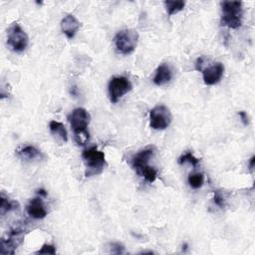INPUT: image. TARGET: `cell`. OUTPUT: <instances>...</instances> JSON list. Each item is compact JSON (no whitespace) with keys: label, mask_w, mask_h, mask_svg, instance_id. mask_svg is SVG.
<instances>
[{"label":"cell","mask_w":255,"mask_h":255,"mask_svg":"<svg viewBox=\"0 0 255 255\" xmlns=\"http://www.w3.org/2000/svg\"><path fill=\"white\" fill-rule=\"evenodd\" d=\"M68 121L74 132L76 143L81 146L86 145L90 136L87 128L91 121V116L88 111L84 108H77L68 116Z\"/></svg>","instance_id":"obj_1"},{"label":"cell","mask_w":255,"mask_h":255,"mask_svg":"<svg viewBox=\"0 0 255 255\" xmlns=\"http://www.w3.org/2000/svg\"><path fill=\"white\" fill-rule=\"evenodd\" d=\"M221 26L237 29L242 25L243 9L239 1H224L221 3Z\"/></svg>","instance_id":"obj_2"},{"label":"cell","mask_w":255,"mask_h":255,"mask_svg":"<svg viewBox=\"0 0 255 255\" xmlns=\"http://www.w3.org/2000/svg\"><path fill=\"white\" fill-rule=\"evenodd\" d=\"M82 159L86 166V176L100 174L106 166L105 154L98 150L97 147H92L82 153Z\"/></svg>","instance_id":"obj_3"},{"label":"cell","mask_w":255,"mask_h":255,"mask_svg":"<svg viewBox=\"0 0 255 255\" xmlns=\"http://www.w3.org/2000/svg\"><path fill=\"white\" fill-rule=\"evenodd\" d=\"M139 41V32L135 29H124L119 31L115 38L114 43L117 51L122 55L132 54Z\"/></svg>","instance_id":"obj_4"},{"label":"cell","mask_w":255,"mask_h":255,"mask_svg":"<svg viewBox=\"0 0 255 255\" xmlns=\"http://www.w3.org/2000/svg\"><path fill=\"white\" fill-rule=\"evenodd\" d=\"M29 43L26 32L18 23H13L7 31V44L14 52H23Z\"/></svg>","instance_id":"obj_5"},{"label":"cell","mask_w":255,"mask_h":255,"mask_svg":"<svg viewBox=\"0 0 255 255\" xmlns=\"http://www.w3.org/2000/svg\"><path fill=\"white\" fill-rule=\"evenodd\" d=\"M171 123V113L165 105H158L150 112V125L154 130H166Z\"/></svg>","instance_id":"obj_6"},{"label":"cell","mask_w":255,"mask_h":255,"mask_svg":"<svg viewBox=\"0 0 255 255\" xmlns=\"http://www.w3.org/2000/svg\"><path fill=\"white\" fill-rule=\"evenodd\" d=\"M132 88V83L128 78L124 76L113 77L110 80L108 86L110 101L114 104L117 103L122 97H124L127 93H129Z\"/></svg>","instance_id":"obj_7"},{"label":"cell","mask_w":255,"mask_h":255,"mask_svg":"<svg viewBox=\"0 0 255 255\" xmlns=\"http://www.w3.org/2000/svg\"><path fill=\"white\" fill-rule=\"evenodd\" d=\"M202 72L205 84L208 86H212L221 80L224 73V66L222 63L217 62L212 64V66L203 69Z\"/></svg>","instance_id":"obj_8"},{"label":"cell","mask_w":255,"mask_h":255,"mask_svg":"<svg viewBox=\"0 0 255 255\" xmlns=\"http://www.w3.org/2000/svg\"><path fill=\"white\" fill-rule=\"evenodd\" d=\"M23 231L20 228L12 229L9 232L8 238L1 240V252L2 254H14V249L21 243Z\"/></svg>","instance_id":"obj_9"},{"label":"cell","mask_w":255,"mask_h":255,"mask_svg":"<svg viewBox=\"0 0 255 255\" xmlns=\"http://www.w3.org/2000/svg\"><path fill=\"white\" fill-rule=\"evenodd\" d=\"M60 26L62 32L66 35L68 39H73L76 33L79 31L81 24L74 15L67 14L61 20Z\"/></svg>","instance_id":"obj_10"},{"label":"cell","mask_w":255,"mask_h":255,"mask_svg":"<svg viewBox=\"0 0 255 255\" xmlns=\"http://www.w3.org/2000/svg\"><path fill=\"white\" fill-rule=\"evenodd\" d=\"M154 155L155 150L153 148H147L141 151L132 159V167L140 174L143 170L149 167V162L154 157Z\"/></svg>","instance_id":"obj_11"},{"label":"cell","mask_w":255,"mask_h":255,"mask_svg":"<svg viewBox=\"0 0 255 255\" xmlns=\"http://www.w3.org/2000/svg\"><path fill=\"white\" fill-rule=\"evenodd\" d=\"M26 211H27V213L35 219H42L47 215V211L45 209V206L41 197L33 199L27 206Z\"/></svg>","instance_id":"obj_12"},{"label":"cell","mask_w":255,"mask_h":255,"mask_svg":"<svg viewBox=\"0 0 255 255\" xmlns=\"http://www.w3.org/2000/svg\"><path fill=\"white\" fill-rule=\"evenodd\" d=\"M172 78V72L168 64H161V65L157 68L155 77L153 79L155 85L157 86H163L169 83Z\"/></svg>","instance_id":"obj_13"},{"label":"cell","mask_w":255,"mask_h":255,"mask_svg":"<svg viewBox=\"0 0 255 255\" xmlns=\"http://www.w3.org/2000/svg\"><path fill=\"white\" fill-rule=\"evenodd\" d=\"M17 155L23 161H35L43 158V154L34 146H26L20 149Z\"/></svg>","instance_id":"obj_14"},{"label":"cell","mask_w":255,"mask_h":255,"mask_svg":"<svg viewBox=\"0 0 255 255\" xmlns=\"http://www.w3.org/2000/svg\"><path fill=\"white\" fill-rule=\"evenodd\" d=\"M49 129L52 135H54L55 137H58L63 142L66 143L68 141L67 130L65 126H64L62 123L57 121H51L49 124Z\"/></svg>","instance_id":"obj_15"},{"label":"cell","mask_w":255,"mask_h":255,"mask_svg":"<svg viewBox=\"0 0 255 255\" xmlns=\"http://www.w3.org/2000/svg\"><path fill=\"white\" fill-rule=\"evenodd\" d=\"M18 208V204L14 201H10L7 199L3 194L1 195V205H0V214L2 216L5 215L7 212L14 211Z\"/></svg>","instance_id":"obj_16"},{"label":"cell","mask_w":255,"mask_h":255,"mask_svg":"<svg viewBox=\"0 0 255 255\" xmlns=\"http://www.w3.org/2000/svg\"><path fill=\"white\" fill-rule=\"evenodd\" d=\"M188 183L190 187L194 189H199L204 185L205 182V175L203 172H196V173H190L188 175Z\"/></svg>","instance_id":"obj_17"},{"label":"cell","mask_w":255,"mask_h":255,"mask_svg":"<svg viewBox=\"0 0 255 255\" xmlns=\"http://www.w3.org/2000/svg\"><path fill=\"white\" fill-rule=\"evenodd\" d=\"M165 6L167 8V12L169 16H172L179 11L183 10L185 6L184 1H165Z\"/></svg>","instance_id":"obj_18"},{"label":"cell","mask_w":255,"mask_h":255,"mask_svg":"<svg viewBox=\"0 0 255 255\" xmlns=\"http://www.w3.org/2000/svg\"><path fill=\"white\" fill-rule=\"evenodd\" d=\"M185 163H188V164H190L191 166L196 168V167L199 165L200 160H199L198 158H196L193 154L188 152V153L183 154V155L178 159V164H179V165H183V164H185Z\"/></svg>","instance_id":"obj_19"},{"label":"cell","mask_w":255,"mask_h":255,"mask_svg":"<svg viewBox=\"0 0 255 255\" xmlns=\"http://www.w3.org/2000/svg\"><path fill=\"white\" fill-rule=\"evenodd\" d=\"M142 176L145 177V179L149 182H154L156 179H157V175H158V172H157V170H155L153 167H148L146 168L145 170H142V172L140 173Z\"/></svg>","instance_id":"obj_20"},{"label":"cell","mask_w":255,"mask_h":255,"mask_svg":"<svg viewBox=\"0 0 255 255\" xmlns=\"http://www.w3.org/2000/svg\"><path fill=\"white\" fill-rule=\"evenodd\" d=\"M37 254H56V247L52 244H44L40 250L36 252Z\"/></svg>","instance_id":"obj_21"},{"label":"cell","mask_w":255,"mask_h":255,"mask_svg":"<svg viewBox=\"0 0 255 255\" xmlns=\"http://www.w3.org/2000/svg\"><path fill=\"white\" fill-rule=\"evenodd\" d=\"M214 204L219 207L220 209H223L225 207V204H224V198L222 196V194L220 193L219 190H214Z\"/></svg>","instance_id":"obj_22"},{"label":"cell","mask_w":255,"mask_h":255,"mask_svg":"<svg viewBox=\"0 0 255 255\" xmlns=\"http://www.w3.org/2000/svg\"><path fill=\"white\" fill-rule=\"evenodd\" d=\"M110 249L112 253H117V254H122L125 251V247L123 244L119 242H112L110 243Z\"/></svg>","instance_id":"obj_23"},{"label":"cell","mask_w":255,"mask_h":255,"mask_svg":"<svg viewBox=\"0 0 255 255\" xmlns=\"http://www.w3.org/2000/svg\"><path fill=\"white\" fill-rule=\"evenodd\" d=\"M238 116H239V118L241 119V122L243 123L244 126H247V125L249 124L248 116H247V114H246L244 111H240V112L238 113Z\"/></svg>","instance_id":"obj_24"},{"label":"cell","mask_w":255,"mask_h":255,"mask_svg":"<svg viewBox=\"0 0 255 255\" xmlns=\"http://www.w3.org/2000/svg\"><path fill=\"white\" fill-rule=\"evenodd\" d=\"M254 164H255V157L253 156V157L250 159V162H249V165H248L249 170H250L251 171H252L253 169H254Z\"/></svg>","instance_id":"obj_25"},{"label":"cell","mask_w":255,"mask_h":255,"mask_svg":"<svg viewBox=\"0 0 255 255\" xmlns=\"http://www.w3.org/2000/svg\"><path fill=\"white\" fill-rule=\"evenodd\" d=\"M37 194L40 196V197H43V198H46L47 197V193H46V190L45 189H39L38 191H37Z\"/></svg>","instance_id":"obj_26"}]
</instances>
